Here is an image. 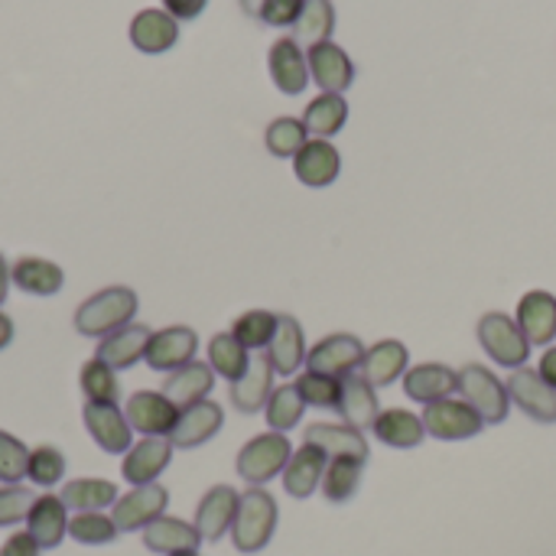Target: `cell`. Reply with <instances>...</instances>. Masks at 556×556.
<instances>
[{"instance_id":"obj_1","label":"cell","mask_w":556,"mask_h":556,"mask_svg":"<svg viewBox=\"0 0 556 556\" xmlns=\"http://www.w3.org/2000/svg\"><path fill=\"white\" fill-rule=\"evenodd\" d=\"M137 313V293L130 287H104L75 309V332L85 339H104L130 326Z\"/></svg>"},{"instance_id":"obj_2","label":"cell","mask_w":556,"mask_h":556,"mask_svg":"<svg viewBox=\"0 0 556 556\" xmlns=\"http://www.w3.org/2000/svg\"><path fill=\"white\" fill-rule=\"evenodd\" d=\"M277 502L261 485H251L238 498V515L231 525V541L241 554H261L277 531Z\"/></svg>"},{"instance_id":"obj_3","label":"cell","mask_w":556,"mask_h":556,"mask_svg":"<svg viewBox=\"0 0 556 556\" xmlns=\"http://www.w3.org/2000/svg\"><path fill=\"white\" fill-rule=\"evenodd\" d=\"M456 391L485 424H505L511 397H508V388L489 368H482V365L459 368L456 371Z\"/></svg>"},{"instance_id":"obj_4","label":"cell","mask_w":556,"mask_h":556,"mask_svg":"<svg viewBox=\"0 0 556 556\" xmlns=\"http://www.w3.org/2000/svg\"><path fill=\"white\" fill-rule=\"evenodd\" d=\"M293 456V446L287 440V433H261L251 443H244V450L238 453V476L248 485H267L270 479L283 476L287 463Z\"/></svg>"},{"instance_id":"obj_5","label":"cell","mask_w":556,"mask_h":556,"mask_svg":"<svg viewBox=\"0 0 556 556\" xmlns=\"http://www.w3.org/2000/svg\"><path fill=\"white\" fill-rule=\"evenodd\" d=\"M479 342L489 352L492 362L505 365V368H525L531 358V342L525 339V332L518 329V323L505 313H485L479 319Z\"/></svg>"},{"instance_id":"obj_6","label":"cell","mask_w":556,"mask_h":556,"mask_svg":"<svg viewBox=\"0 0 556 556\" xmlns=\"http://www.w3.org/2000/svg\"><path fill=\"white\" fill-rule=\"evenodd\" d=\"M424 427L430 437L443 440V443H456V440H472L485 430V420L459 397H446V401H437V404H427L424 407Z\"/></svg>"},{"instance_id":"obj_7","label":"cell","mask_w":556,"mask_h":556,"mask_svg":"<svg viewBox=\"0 0 556 556\" xmlns=\"http://www.w3.org/2000/svg\"><path fill=\"white\" fill-rule=\"evenodd\" d=\"M169 505V492L163 485H137L130 489L127 495H117V502L111 505V518L117 525L121 534H130V531H143L147 525H153L156 518H163Z\"/></svg>"},{"instance_id":"obj_8","label":"cell","mask_w":556,"mask_h":556,"mask_svg":"<svg viewBox=\"0 0 556 556\" xmlns=\"http://www.w3.org/2000/svg\"><path fill=\"white\" fill-rule=\"evenodd\" d=\"M362 358H365L362 339L349 336V332H336L306 352V371H319L329 378H349L362 368Z\"/></svg>"},{"instance_id":"obj_9","label":"cell","mask_w":556,"mask_h":556,"mask_svg":"<svg viewBox=\"0 0 556 556\" xmlns=\"http://www.w3.org/2000/svg\"><path fill=\"white\" fill-rule=\"evenodd\" d=\"M124 417L130 424L134 433L143 437H169L176 420H179V407L163 394V391H134L127 397Z\"/></svg>"},{"instance_id":"obj_10","label":"cell","mask_w":556,"mask_h":556,"mask_svg":"<svg viewBox=\"0 0 556 556\" xmlns=\"http://www.w3.org/2000/svg\"><path fill=\"white\" fill-rule=\"evenodd\" d=\"M81 420H85V430L91 433V440L104 453L124 456L134 446V430H130V424H127V417H124V410L117 404H91V401H85Z\"/></svg>"},{"instance_id":"obj_11","label":"cell","mask_w":556,"mask_h":556,"mask_svg":"<svg viewBox=\"0 0 556 556\" xmlns=\"http://www.w3.org/2000/svg\"><path fill=\"white\" fill-rule=\"evenodd\" d=\"M150 339H153V329L143 326V323H130L104 339H98V349H94V358L114 371H127L134 365H140L147 358V349H150Z\"/></svg>"},{"instance_id":"obj_12","label":"cell","mask_w":556,"mask_h":556,"mask_svg":"<svg viewBox=\"0 0 556 556\" xmlns=\"http://www.w3.org/2000/svg\"><path fill=\"white\" fill-rule=\"evenodd\" d=\"M173 459V443L169 437H143L140 443H134L127 453H124V463H121V476L127 479V485H153L166 466Z\"/></svg>"},{"instance_id":"obj_13","label":"cell","mask_w":556,"mask_h":556,"mask_svg":"<svg viewBox=\"0 0 556 556\" xmlns=\"http://www.w3.org/2000/svg\"><path fill=\"white\" fill-rule=\"evenodd\" d=\"M195 352H199V336L195 329L189 326H166L160 332H153L150 339V349H147V365L153 371H179L182 365L195 362Z\"/></svg>"},{"instance_id":"obj_14","label":"cell","mask_w":556,"mask_h":556,"mask_svg":"<svg viewBox=\"0 0 556 556\" xmlns=\"http://www.w3.org/2000/svg\"><path fill=\"white\" fill-rule=\"evenodd\" d=\"M508 397L538 424H556V388H551L538 371L518 368L508 378Z\"/></svg>"},{"instance_id":"obj_15","label":"cell","mask_w":556,"mask_h":556,"mask_svg":"<svg viewBox=\"0 0 556 556\" xmlns=\"http://www.w3.org/2000/svg\"><path fill=\"white\" fill-rule=\"evenodd\" d=\"M306 62H309V78L329 94H342L355 81V65H352L349 52L342 46H336L332 39L306 49Z\"/></svg>"},{"instance_id":"obj_16","label":"cell","mask_w":556,"mask_h":556,"mask_svg":"<svg viewBox=\"0 0 556 556\" xmlns=\"http://www.w3.org/2000/svg\"><path fill=\"white\" fill-rule=\"evenodd\" d=\"M238 498L241 495L231 485H212L202 495V502L195 508V531H199L202 541L215 544V541H222L231 531L235 515H238Z\"/></svg>"},{"instance_id":"obj_17","label":"cell","mask_w":556,"mask_h":556,"mask_svg":"<svg viewBox=\"0 0 556 556\" xmlns=\"http://www.w3.org/2000/svg\"><path fill=\"white\" fill-rule=\"evenodd\" d=\"M222 424H225L222 407L215 401H199V404L179 410L169 443H173V450H195V446L208 443L222 430Z\"/></svg>"},{"instance_id":"obj_18","label":"cell","mask_w":556,"mask_h":556,"mask_svg":"<svg viewBox=\"0 0 556 556\" xmlns=\"http://www.w3.org/2000/svg\"><path fill=\"white\" fill-rule=\"evenodd\" d=\"M267 68H270V78L274 85L283 91V94H300L309 81V62H306V52L303 46L293 39V36H280L270 52H267Z\"/></svg>"},{"instance_id":"obj_19","label":"cell","mask_w":556,"mask_h":556,"mask_svg":"<svg viewBox=\"0 0 556 556\" xmlns=\"http://www.w3.org/2000/svg\"><path fill=\"white\" fill-rule=\"evenodd\" d=\"M26 534L42 547L55 551L68 538V508L59 495H36L26 515Z\"/></svg>"},{"instance_id":"obj_20","label":"cell","mask_w":556,"mask_h":556,"mask_svg":"<svg viewBox=\"0 0 556 556\" xmlns=\"http://www.w3.org/2000/svg\"><path fill=\"white\" fill-rule=\"evenodd\" d=\"M130 42L147 52V55H160V52H169L176 42H179V20L169 16L166 10H140L134 20H130Z\"/></svg>"},{"instance_id":"obj_21","label":"cell","mask_w":556,"mask_h":556,"mask_svg":"<svg viewBox=\"0 0 556 556\" xmlns=\"http://www.w3.org/2000/svg\"><path fill=\"white\" fill-rule=\"evenodd\" d=\"M342 156L329 140H306V147L293 156V173L309 189H326L339 179Z\"/></svg>"},{"instance_id":"obj_22","label":"cell","mask_w":556,"mask_h":556,"mask_svg":"<svg viewBox=\"0 0 556 556\" xmlns=\"http://www.w3.org/2000/svg\"><path fill=\"white\" fill-rule=\"evenodd\" d=\"M303 440L316 450H323L329 459H358L368 463V443L362 430L349 424H309Z\"/></svg>"},{"instance_id":"obj_23","label":"cell","mask_w":556,"mask_h":556,"mask_svg":"<svg viewBox=\"0 0 556 556\" xmlns=\"http://www.w3.org/2000/svg\"><path fill=\"white\" fill-rule=\"evenodd\" d=\"M518 329L531 345H547L556 339V296L547 290H531L518 303Z\"/></svg>"},{"instance_id":"obj_24","label":"cell","mask_w":556,"mask_h":556,"mask_svg":"<svg viewBox=\"0 0 556 556\" xmlns=\"http://www.w3.org/2000/svg\"><path fill=\"white\" fill-rule=\"evenodd\" d=\"M267 362L274 368V375H296V368L306 365V339H303V326L293 316H277V329L274 339L267 345Z\"/></svg>"},{"instance_id":"obj_25","label":"cell","mask_w":556,"mask_h":556,"mask_svg":"<svg viewBox=\"0 0 556 556\" xmlns=\"http://www.w3.org/2000/svg\"><path fill=\"white\" fill-rule=\"evenodd\" d=\"M336 410H339L342 424H349L355 430H375V420L381 414L375 388L358 371L342 378V391H339V407Z\"/></svg>"},{"instance_id":"obj_26","label":"cell","mask_w":556,"mask_h":556,"mask_svg":"<svg viewBox=\"0 0 556 556\" xmlns=\"http://www.w3.org/2000/svg\"><path fill=\"white\" fill-rule=\"evenodd\" d=\"M407 365H410L407 345H401L397 339H384V342L365 349V358H362L358 375H362L371 388H388V384H394L401 375H407Z\"/></svg>"},{"instance_id":"obj_27","label":"cell","mask_w":556,"mask_h":556,"mask_svg":"<svg viewBox=\"0 0 556 556\" xmlns=\"http://www.w3.org/2000/svg\"><path fill=\"white\" fill-rule=\"evenodd\" d=\"M404 394L417 404H437L456 394V371L440 365V362H427V365H414L404 375Z\"/></svg>"},{"instance_id":"obj_28","label":"cell","mask_w":556,"mask_h":556,"mask_svg":"<svg viewBox=\"0 0 556 556\" xmlns=\"http://www.w3.org/2000/svg\"><path fill=\"white\" fill-rule=\"evenodd\" d=\"M270 394H274V368L267 355H261V358H251L248 371L231 384V407L238 414H257L267 407Z\"/></svg>"},{"instance_id":"obj_29","label":"cell","mask_w":556,"mask_h":556,"mask_svg":"<svg viewBox=\"0 0 556 556\" xmlns=\"http://www.w3.org/2000/svg\"><path fill=\"white\" fill-rule=\"evenodd\" d=\"M326 466H329V456H326L323 450L303 443V446L290 456V463H287V469H283V489H287V495H290V498H309V495L323 485Z\"/></svg>"},{"instance_id":"obj_30","label":"cell","mask_w":556,"mask_h":556,"mask_svg":"<svg viewBox=\"0 0 556 556\" xmlns=\"http://www.w3.org/2000/svg\"><path fill=\"white\" fill-rule=\"evenodd\" d=\"M202 538L195 531V525L189 521H179V518H156L153 525L143 528V547L150 554H189V551H199Z\"/></svg>"},{"instance_id":"obj_31","label":"cell","mask_w":556,"mask_h":556,"mask_svg":"<svg viewBox=\"0 0 556 556\" xmlns=\"http://www.w3.org/2000/svg\"><path fill=\"white\" fill-rule=\"evenodd\" d=\"M212 384H215L212 365H205V362H189V365H182L179 371H173V375L163 381V394L182 410V407H192V404H199V401H208Z\"/></svg>"},{"instance_id":"obj_32","label":"cell","mask_w":556,"mask_h":556,"mask_svg":"<svg viewBox=\"0 0 556 556\" xmlns=\"http://www.w3.org/2000/svg\"><path fill=\"white\" fill-rule=\"evenodd\" d=\"M10 277H13V287L29 296H55L65 283L62 267L46 257H20L10 267Z\"/></svg>"},{"instance_id":"obj_33","label":"cell","mask_w":556,"mask_h":556,"mask_svg":"<svg viewBox=\"0 0 556 556\" xmlns=\"http://www.w3.org/2000/svg\"><path fill=\"white\" fill-rule=\"evenodd\" d=\"M375 437L384 443V446H391V450H414V446H420L424 443V437H427V427H424V420L417 417V414H410V410H381L378 414V420H375Z\"/></svg>"},{"instance_id":"obj_34","label":"cell","mask_w":556,"mask_h":556,"mask_svg":"<svg viewBox=\"0 0 556 556\" xmlns=\"http://www.w3.org/2000/svg\"><path fill=\"white\" fill-rule=\"evenodd\" d=\"M349 121V104L342 94H329L323 91L319 98H313L306 104V114H303V127L313 140H329L336 137Z\"/></svg>"},{"instance_id":"obj_35","label":"cell","mask_w":556,"mask_h":556,"mask_svg":"<svg viewBox=\"0 0 556 556\" xmlns=\"http://www.w3.org/2000/svg\"><path fill=\"white\" fill-rule=\"evenodd\" d=\"M336 29V7L332 0H303V10L293 23V39L306 49L329 42Z\"/></svg>"},{"instance_id":"obj_36","label":"cell","mask_w":556,"mask_h":556,"mask_svg":"<svg viewBox=\"0 0 556 556\" xmlns=\"http://www.w3.org/2000/svg\"><path fill=\"white\" fill-rule=\"evenodd\" d=\"M59 498L65 502L68 511H104L108 505L117 502V485L108 479H72L62 485Z\"/></svg>"},{"instance_id":"obj_37","label":"cell","mask_w":556,"mask_h":556,"mask_svg":"<svg viewBox=\"0 0 556 556\" xmlns=\"http://www.w3.org/2000/svg\"><path fill=\"white\" fill-rule=\"evenodd\" d=\"M208 365H212V371H215L218 378H225L228 384H235V381L248 371L251 352H248L231 332H218V336H212V342H208Z\"/></svg>"},{"instance_id":"obj_38","label":"cell","mask_w":556,"mask_h":556,"mask_svg":"<svg viewBox=\"0 0 556 556\" xmlns=\"http://www.w3.org/2000/svg\"><path fill=\"white\" fill-rule=\"evenodd\" d=\"M362 472H365V463H358V459H329L326 476H323L326 502H332V505L352 502L362 485Z\"/></svg>"},{"instance_id":"obj_39","label":"cell","mask_w":556,"mask_h":556,"mask_svg":"<svg viewBox=\"0 0 556 556\" xmlns=\"http://www.w3.org/2000/svg\"><path fill=\"white\" fill-rule=\"evenodd\" d=\"M78 388L85 394V401L91 404H117L121 401V384H117V371L101 365L98 358L85 362L78 371Z\"/></svg>"},{"instance_id":"obj_40","label":"cell","mask_w":556,"mask_h":556,"mask_svg":"<svg viewBox=\"0 0 556 556\" xmlns=\"http://www.w3.org/2000/svg\"><path fill=\"white\" fill-rule=\"evenodd\" d=\"M264 410H267V427L274 433H287V430H293L303 420L306 401L300 397L296 384H283V388H274V394H270Z\"/></svg>"},{"instance_id":"obj_41","label":"cell","mask_w":556,"mask_h":556,"mask_svg":"<svg viewBox=\"0 0 556 556\" xmlns=\"http://www.w3.org/2000/svg\"><path fill=\"white\" fill-rule=\"evenodd\" d=\"M274 329H277V313H267V309H248V313H241V316L231 323V336H235L248 352L267 349L270 339H274Z\"/></svg>"},{"instance_id":"obj_42","label":"cell","mask_w":556,"mask_h":556,"mask_svg":"<svg viewBox=\"0 0 556 556\" xmlns=\"http://www.w3.org/2000/svg\"><path fill=\"white\" fill-rule=\"evenodd\" d=\"M117 525L114 518L101 515V511H78L75 518H68V538L75 544H85V547H101V544H111L117 538Z\"/></svg>"},{"instance_id":"obj_43","label":"cell","mask_w":556,"mask_h":556,"mask_svg":"<svg viewBox=\"0 0 556 556\" xmlns=\"http://www.w3.org/2000/svg\"><path fill=\"white\" fill-rule=\"evenodd\" d=\"M62 476H65V456H62V450H55V446H49V443H42V446L29 450V459H26V479H29L33 485H39V489H52V485H59V482H62Z\"/></svg>"},{"instance_id":"obj_44","label":"cell","mask_w":556,"mask_h":556,"mask_svg":"<svg viewBox=\"0 0 556 556\" xmlns=\"http://www.w3.org/2000/svg\"><path fill=\"white\" fill-rule=\"evenodd\" d=\"M306 140H309V134H306L303 121H296V117H277V121H270V127L264 134V143L274 156H296L306 147Z\"/></svg>"},{"instance_id":"obj_45","label":"cell","mask_w":556,"mask_h":556,"mask_svg":"<svg viewBox=\"0 0 556 556\" xmlns=\"http://www.w3.org/2000/svg\"><path fill=\"white\" fill-rule=\"evenodd\" d=\"M296 391L306 401V407H319V410H336L339 407V391H342V378H329L319 371H303L296 378Z\"/></svg>"},{"instance_id":"obj_46","label":"cell","mask_w":556,"mask_h":556,"mask_svg":"<svg viewBox=\"0 0 556 556\" xmlns=\"http://www.w3.org/2000/svg\"><path fill=\"white\" fill-rule=\"evenodd\" d=\"M26 459L29 450L7 430H0V482L3 485H20L26 476Z\"/></svg>"},{"instance_id":"obj_47","label":"cell","mask_w":556,"mask_h":556,"mask_svg":"<svg viewBox=\"0 0 556 556\" xmlns=\"http://www.w3.org/2000/svg\"><path fill=\"white\" fill-rule=\"evenodd\" d=\"M36 495L23 485H0V528H13L26 521Z\"/></svg>"},{"instance_id":"obj_48","label":"cell","mask_w":556,"mask_h":556,"mask_svg":"<svg viewBox=\"0 0 556 556\" xmlns=\"http://www.w3.org/2000/svg\"><path fill=\"white\" fill-rule=\"evenodd\" d=\"M303 10V0H264L261 16L267 26H293Z\"/></svg>"},{"instance_id":"obj_49","label":"cell","mask_w":556,"mask_h":556,"mask_svg":"<svg viewBox=\"0 0 556 556\" xmlns=\"http://www.w3.org/2000/svg\"><path fill=\"white\" fill-rule=\"evenodd\" d=\"M39 554H42V547H39L26 531L10 534V538L3 541V547H0V556H39Z\"/></svg>"},{"instance_id":"obj_50","label":"cell","mask_w":556,"mask_h":556,"mask_svg":"<svg viewBox=\"0 0 556 556\" xmlns=\"http://www.w3.org/2000/svg\"><path fill=\"white\" fill-rule=\"evenodd\" d=\"M208 0H163V10L176 20H195Z\"/></svg>"},{"instance_id":"obj_51","label":"cell","mask_w":556,"mask_h":556,"mask_svg":"<svg viewBox=\"0 0 556 556\" xmlns=\"http://www.w3.org/2000/svg\"><path fill=\"white\" fill-rule=\"evenodd\" d=\"M538 375L551 384V388H556V349H547L544 352V358H541V368H538Z\"/></svg>"},{"instance_id":"obj_52","label":"cell","mask_w":556,"mask_h":556,"mask_svg":"<svg viewBox=\"0 0 556 556\" xmlns=\"http://www.w3.org/2000/svg\"><path fill=\"white\" fill-rule=\"evenodd\" d=\"M10 287H13V277H10V264H7V257L0 254V306L7 303V293H10Z\"/></svg>"},{"instance_id":"obj_53","label":"cell","mask_w":556,"mask_h":556,"mask_svg":"<svg viewBox=\"0 0 556 556\" xmlns=\"http://www.w3.org/2000/svg\"><path fill=\"white\" fill-rule=\"evenodd\" d=\"M10 339H13V319L7 313H0V352L10 345Z\"/></svg>"},{"instance_id":"obj_54","label":"cell","mask_w":556,"mask_h":556,"mask_svg":"<svg viewBox=\"0 0 556 556\" xmlns=\"http://www.w3.org/2000/svg\"><path fill=\"white\" fill-rule=\"evenodd\" d=\"M261 7H264V0H241V10L248 16H261Z\"/></svg>"},{"instance_id":"obj_55","label":"cell","mask_w":556,"mask_h":556,"mask_svg":"<svg viewBox=\"0 0 556 556\" xmlns=\"http://www.w3.org/2000/svg\"><path fill=\"white\" fill-rule=\"evenodd\" d=\"M173 556H199V551H189V554H173Z\"/></svg>"}]
</instances>
